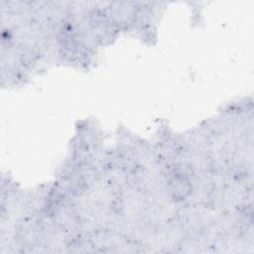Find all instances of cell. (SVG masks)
<instances>
[{"label": "cell", "instance_id": "obj_1", "mask_svg": "<svg viewBox=\"0 0 254 254\" xmlns=\"http://www.w3.org/2000/svg\"><path fill=\"white\" fill-rule=\"evenodd\" d=\"M169 191L172 193L173 197L185 199L191 191V184H190L186 176L176 174L169 181Z\"/></svg>", "mask_w": 254, "mask_h": 254}]
</instances>
